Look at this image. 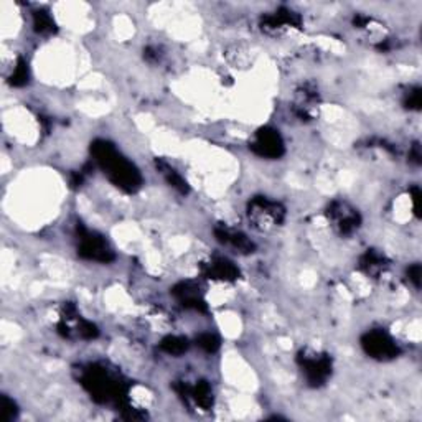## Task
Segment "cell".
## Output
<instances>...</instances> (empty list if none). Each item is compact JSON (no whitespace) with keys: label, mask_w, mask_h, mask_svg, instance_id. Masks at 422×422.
I'll use <instances>...</instances> for the list:
<instances>
[{"label":"cell","mask_w":422,"mask_h":422,"mask_svg":"<svg viewBox=\"0 0 422 422\" xmlns=\"http://www.w3.org/2000/svg\"><path fill=\"white\" fill-rule=\"evenodd\" d=\"M27 81H28L27 63L23 62V60H20L17 66L14 68V73H12V84H15V86H22V84H25Z\"/></svg>","instance_id":"4fadbf2b"},{"label":"cell","mask_w":422,"mask_h":422,"mask_svg":"<svg viewBox=\"0 0 422 422\" xmlns=\"http://www.w3.org/2000/svg\"><path fill=\"white\" fill-rule=\"evenodd\" d=\"M300 367L312 386H320L332 375V360L327 355L315 351H306L300 355Z\"/></svg>","instance_id":"3957f363"},{"label":"cell","mask_w":422,"mask_h":422,"mask_svg":"<svg viewBox=\"0 0 422 422\" xmlns=\"http://www.w3.org/2000/svg\"><path fill=\"white\" fill-rule=\"evenodd\" d=\"M160 347L162 350L167 351L169 355H182V353L186 351V348H188V342H186V338H184V336L170 335L167 338L162 340Z\"/></svg>","instance_id":"8fae6325"},{"label":"cell","mask_w":422,"mask_h":422,"mask_svg":"<svg viewBox=\"0 0 422 422\" xmlns=\"http://www.w3.org/2000/svg\"><path fill=\"white\" fill-rule=\"evenodd\" d=\"M79 254L83 256V258L91 259V261L99 262H108L112 259V253L111 249H109L108 243L101 236H96V234L91 233L83 234V238H81Z\"/></svg>","instance_id":"52a82bcc"},{"label":"cell","mask_w":422,"mask_h":422,"mask_svg":"<svg viewBox=\"0 0 422 422\" xmlns=\"http://www.w3.org/2000/svg\"><path fill=\"white\" fill-rule=\"evenodd\" d=\"M363 348L369 356L376 360L395 358L397 355V347L395 340L381 330H373L364 335Z\"/></svg>","instance_id":"5b68a950"},{"label":"cell","mask_w":422,"mask_h":422,"mask_svg":"<svg viewBox=\"0 0 422 422\" xmlns=\"http://www.w3.org/2000/svg\"><path fill=\"white\" fill-rule=\"evenodd\" d=\"M247 213H249V220L262 229L277 226L286 216V211H284L281 203L269 200L266 197L256 198V200L251 201Z\"/></svg>","instance_id":"7a4b0ae2"},{"label":"cell","mask_w":422,"mask_h":422,"mask_svg":"<svg viewBox=\"0 0 422 422\" xmlns=\"http://www.w3.org/2000/svg\"><path fill=\"white\" fill-rule=\"evenodd\" d=\"M92 152H95L96 162L104 170V173H108L112 184L121 186L125 192H136L139 188L142 178L137 169L131 162L121 157V153L111 144L104 140L96 142Z\"/></svg>","instance_id":"6da1fadb"},{"label":"cell","mask_w":422,"mask_h":422,"mask_svg":"<svg viewBox=\"0 0 422 422\" xmlns=\"http://www.w3.org/2000/svg\"><path fill=\"white\" fill-rule=\"evenodd\" d=\"M361 266H363V269L367 271L368 274H376L381 273V271L384 269V256H381L378 253H367L364 254V258L361 259Z\"/></svg>","instance_id":"7c38bea8"},{"label":"cell","mask_w":422,"mask_h":422,"mask_svg":"<svg viewBox=\"0 0 422 422\" xmlns=\"http://www.w3.org/2000/svg\"><path fill=\"white\" fill-rule=\"evenodd\" d=\"M328 216L342 234H350L360 226V214L355 210L350 208L347 203H334L332 208L328 210Z\"/></svg>","instance_id":"8992f818"},{"label":"cell","mask_w":422,"mask_h":422,"mask_svg":"<svg viewBox=\"0 0 422 422\" xmlns=\"http://www.w3.org/2000/svg\"><path fill=\"white\" fill-rule=\"evenodd\" d=\"M197 343L200 345L203 350H206V351H214L218 348V345H220V342H218L216 336L211 335V334L200 335L197 338Z\"/></svg>","instance_id":"9a60e30c"},{"label":"cell","mask_w":422,"mask_h":422,"mask_svg":"<svg viewBox=\"0 0 422 422\" xmlns=\"http://www.w3.org/2000/svg\"><path fill=\"white\" fill-rule=\"evenodd\" d=\"M251 149L259 157L277 158L284 153V140L279 131L273 127H264L254 134L251 140Z\"/></svg>","instance_id":"277c9868"},{"label":"cell","mask_w":422,"mask_h":422,"mask_svg":"<svg viewBox=\"0 0 422 422\" xmlns=\"http://www.w3.org/2000/svg\"><path fill=\"white\" fill-rule=\"evenodd\" d=\"M2 412H3V419L5 421H10L14 419L15 414H17V411H15V404L14 401L7 399V397H2Z\"/></svg>","instance_id":"2e32d148"},{"label":"cell","mask_w":422,"mask_h":422,"mask_svg":"<svg viewBox=\"0 0 422 422\" xmlns=\"http://www.w3.org/2000/svg\"><path fill=\"white\" fill-rule=\"evenodd\" d=\"M409 275H411V281H414L416 286H419V275H421L419 264H416V266H412L411 269H409Z\"/></svg>","instance_id":"e0dca14e"},{"label":"cell","mask_w":422,"mask_h":422,"mask_svg":"<svg viewBox=\"0 0 422 422\" xmlns=\"http://www.w3.org/2000/svg\"><path fill=\"white\" fill-rule=\"evenodd\" d=\"M182 395H185L184 397L192 401L195 406H198L203 411H206L213 404V393H211L208 383H198L195 388L185 386Z\"/></svg>","instance_id":"30bf717a"},{"label":"cell","mask_w":422,"mask_h":422,"mask_svg":"<svg viewBox=\"0 0 422 422\" xmlns=\"http://www.w3.org/2000/svg\"><path fill=\"white\" fill-rule=\"evenodd\" d=\"M53 20L48 14H36L35 15V28L40 34H50L53 32Z\"/></svg>","instance_id":"5bb4252c"},{"label":"cell","mask_w":422,"mask_h":422,"mask_svg":"<svg viewBox=\"0 0 422 422\" xmlns=\"http://www.w3.org/2000/svg\"><path fill=\"white\" fill-rule=\"evenodd\" d=\"M216 236L223 245L233 247V249L239 251V253H253L254 245L251 243V239L246 234L239 233V231L229 229L226 226H221L220 229H216Z\"/></svg>","instance_id":"ba28073f"},{"label":"cell","mask_w":422,"mask_h":422,"mask_svg":"<svg viewBox=\"0 0 422 422\" xmlns=\"http://www.w3.org/2000/svg\"><path fill=\"white\" fill-rule=\"evenodd\" d=\"M239 271L236 269L233 262L226 261V259H214L206 264L205 275L208 279H214V281H234L238 277Z\"/></svg>","instance_id":"9c48e42d"}]
</instances>
